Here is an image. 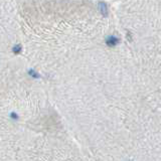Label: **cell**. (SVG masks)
<instances>
[{"label":"cell","instance_id":"cell-1","mask_svg":"<svg viewBox=\"0 0 161 161\" xmlns=\"http://www.w3.org/2000/svg\"><path fill=\"white\" fill-rule=\"evenodd\" d=\"M106 43L109 46H115L116 44L119 43V38H117L115 36H109L106 39Z\"/></svg>","mask_w":161,"mask_h":161},{"label":"cell","instance_id":"cell-2","mask_svg":"<svg viewBox=\"0 0 161 161\" xmlns=\"http://www.w3.org/2000/svg\"><path fill=\"white\" fill-rule=\"evenodd\" d=\"M99 8H100V11L103 14L104 16H107L108 14V10H107V4L104 3V2H100L99 3Z\"/></svg>","mask_w":161,"mask_h":161},{"label":"cell","instance_id":"cell-3","mask_svg":"<svg viewBox=\"0 0 161 161\" xmlns=\"http://www.w3.org/2000/svg\"><path fill=\"white\" fill-rule=\"evenodd\" d=\"M20 50H21V46H20V44H18V46L13 47V52H14V53H18Z\"/></svg>","mask_w":161,"mask_h":161},{"label":"cell","instance_id":"cell-4","mask_svg":"<svg viewBox=\"0 0 161 161\" xmlns=\"http://www.w3.org/2000/svg\"><path fill=\"white\" fill-rule=\"evenodd\" d=\"M29 74H30L31 76H34L35 78H38V77H39L38 75H36V74H35V71H33V70H30V73H29Z\"/></svg>","mask_w":161,"mask_h":161},{"label":"cell","instance_id":"cell-5","mask_svg":"<svg viewBox=\"0 0 161 161\" xmlns=\"http://www.w3.org/2000/svg\"><path fill=\"white\" fill-rule=\"evenodd\" d=\"M12 117L13 118H17V116H15V114H12Z\"/></svg>","mask_w":161,"mask_h":161}]
</instances>
